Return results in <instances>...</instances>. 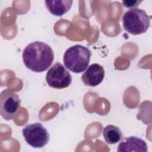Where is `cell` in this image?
Instances as JSON below:
<instances>
[{"label": "cell", "mask_w": 152, "mask_h": 152, "mask_svg": "<svg viewBox=\"0 0 152 152\" xmlns=\"http://www.w3.org/2000/svg\"><path fill=\"white\" fill-rule=\"evenodd\" d=\"M22 56L25 66L36 72L47 70L54 60L53 52L50 46L39 41L28 44L24 49Z\"/></svg>", "instance_id": "obj_1"}, {"label": "cell", "mask_w": 152, "mask_h": 152, "mask_svg": "<svg viewBox=\"0 0 152 152\" xmlns=\"http://www.w3.org/2000/svg\"><path fill=\"white\" fill-rule=\"evenodd\" d=\"M91 52L86 47L75 45L69 48L64 53L63 61L65 66L74 73L84 71L88 66Z\"/></svg>", "instance_id": "obj_2"}, {"label": "cell", "mask_w": 152, "mask_h": 152, "mask_svg": "<svg viewBox=\"0 0 152 152\" xmlns=\"http://www.w3.org/2000/svg\"><path fill=\"white\" fill-rule=\"evenodd\" d=\"M150 24V17L143 10L130 9L122 17V25L124 29L134 35L145 33Z\"/></svg>", "instance_id": "obj_3"}, {"label": "cell", "mask_w": 152, "mask_h": 152, "mask_svg": "<svg viewBox=\"0 0 152 152\" xmlns=\"http://www.w3.org/2000/svg\"><path fill=\"white\" fill-rule=\"evenodd\" d=\"M25 141L34 148H42L49 141L47 129L39 122L26 125L22 130Z\"/></svg>", "instance_id": "obj_4"}, {"label": "cell", "mask_w": 152, "mask_h": 152, "mask_svg": "<svg viewBox=\"0 0 152 152\" xmlns=\"http://www.w3.org/2000/svg\"><path fill=\"white\" fill-rule=\"evenodd\" d=\"M21 106L19 96L9 88L2 91L0 94L1 116L7 121L11 120Z\"/></svg>", "instance_id": "obj_5"}, {"label": "cell", "mask_w": 152, "mask_h": 152, "mask_svg": "<svg viewBox=\"0 0 152 152\" xmlns=\"http://www.w3.org/2000/svg\"><path fill=\"white\" fill-rule=\"evenodd\" d=\"M46 81L49 87L62 89L68 87L72 82L70 73L59 62H56L46 73Z\"/></svg>", "instance_id": "obj_6"}, {"label": "cell", "mask_w": 152, "mask_h": 152, "mask_svg": "<svg viewBox=\"0 0 152 152\" xmlns=\"http://www.w3.org/2000/svg\"><path fill=\"white\" fill-rule=\"evenodd\" d=\"M104 77V70L103 66L98 64H93L83 74L81 79L86 86L94 87L102 82Z\"/></svg>", "instance_id": "obj_7"}, {"label": "cell", "mask_w": 152, "mask_h": 152, "mask_svg": "<svg viewBox=\"0 0 152 152\" xmlns=\"http://www.w3.org/2000/svg\"><path fill=\"white\" fill-rule=\"evenodd\" d=\"M148 151L147 145L145 141L134 136L125 137L118 146L117 151H141L147 152Z\"/></svg>", "instance_id": "obj_8"}, {"label": "cell", "mask_w": 152, "mask_h": 152, "mask_svg": "<svg viewBox=\"0 0 152 152\" xmlns=\"http://www.w3.org/2000/svg\"><path fill=\"white\" fill-rule=\"evenodd\" d=\"M72 2V0H46L45 3L52 14L55 16H62L70 10Z\"/></svg>", "instance_id": "obj_9"}, {"label": "cell", "mask_w": 152, "mask_h": 152, "mask_svg": "<svg viewBox=\"0 0 152 152\" xmlns=\"http://www.w3.org/2000/svg\"><path fill=\"white\" fill-rule=\"evenodd\" d=\"M103 135L105 141L109 144H116L122 138L121 129L113 125H107L103 128Z\"/></svg>", "instance_id": "obj_10"}, {"label": "cell", "mask_w": 152, "mask_h": 152, "mask_svg": "<svg viewBox=\"0 0 152 152\" xmlns=\"http://www.w3.org/2000/svg\"><path fill=\"white\" fill-rule=\"evenodd\" d=\"M141 1H122V4L124 7L128 8H134L137 7L140 3H141Z\"/></svg>", "instance_id": "obj_11"}]
</instances>
